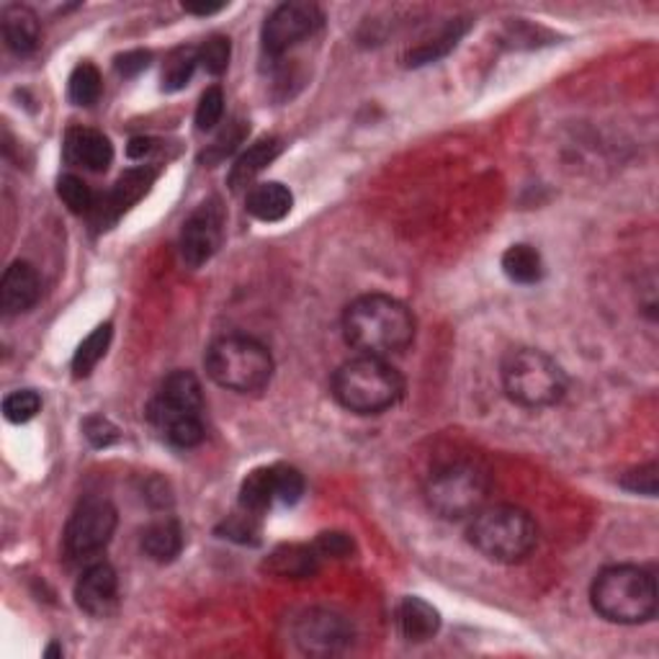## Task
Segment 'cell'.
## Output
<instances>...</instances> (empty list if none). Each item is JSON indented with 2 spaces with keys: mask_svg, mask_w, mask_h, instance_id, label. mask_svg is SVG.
Listing matches in <instances>:
<instances>
[{
  "mask_svg": "<svg viewBox=\"0 0 659 659\" xmlns=\"http://www.w3.org/2000/svg\"><path fill=\"white\" fill-rule=\"evenodd\" d=\"M343 335L358 356L389 358L415 341V317L407 304L387 294H364L343 312Z\"/></svg>",
  "mask_w": 659,
  "mask_h": 659,
  "instance_id": "cell-1",
  "label": "cell"
},
{
  "mask_svg": "<svg viewBox=\"0 0 659 659\" xmlns=\"http://www.w3.org/2000/svg\"><path fill=\"white\" fill-rule=\"evenodd\" d=\"M590 600L595 614L610 624H647L657 614V579L647 567L614 564L593 579Z\"/></svg>",
  "mask_w": 659,
  "mask_h": 659,
  "instance_id": "cell-2",
  "label": "cell"
},
{
  "mask_svg": "<svg viewBox=\"0 0 659 659\" xmlns=\"http://www.w3.org/2000/svg\"><path fill=\"white\" fill-rule=\"evenodd\" d=\"M405 395V379L387 358L356 356L333 374V397L353 415H381Z\"/></svg>",
  "mask_w": 659,
  "mask_h": 659,
  "instance_id": "cell-3",
  "label": "cell"
},
{
  "mask_svg": "<svg viewBox=\"0 0 659 659\" xmlns=\"http://www.w3.org/2000/svg\"><path fill=\"white\" fill-rule=\"evenodd\" d=\"M469 544L498 564L529 559L538 544V525L525 510L515 505H490L472 515Z\"/></svg>",
  "mask_w": 659,
  "mask_h": 659,
  "instance_id": "cell-4",
  "label": "cell"
},
{
  "mask_svg": "<svg viewBox=\"0 0 659 659\" xmlns=\"http://www.w3.org/2000/svg\"><path fill=\"white\" fill-rule=\"evenodd\" d=\"M209 379L222 389L238 395H255L269 387L273 376V358L263 343L248 335H222L203 356Z\"/></svg>",
  "mask_w": 659,
  "mask_h": 659,
  "instance_id": "cell-5",
  "label": "cell"
},
{
  "mask_svg": "<svg viewBox=\"0 0 659 659\" xmlns=\"http://www.w3.org/2000/svg\"><path fill=\"white\" fill-rule=\"evenodd\" d=\"M502 387L515 405L541 410L562 402L567 395V374L548 353L538 348H513L502 358Z\"/></svg>",
  "mask_w": 659,
  "mask_h": 659,
  "instance_id": "cell-6",
  "label": "cell"
},
{
  "mask_svg": "<svg viewBox=\"0 0 659 659\" xmlns=\"http://www.w3.org/2000/svg\"><path fill=\"white\" fill-rule=\"evenodd\" d=\"M490 494V477L474 461L459 459L438 467L426 482V502L443 521H464L480 513Z\"/></svg>",
  "mask_w": 659,
  "mask_h": 659,
  "instance_id": "cell-7",
  "label": "cell"
},
{
  "mask_svg": "<svg viewBox=\"0 0 659 659\" xmlns=\"http://www.w3.org/2000/svg\"><path fill=\"white\" fill-rule=\"evenodd\" d=\"M116 531V508L104 498H85L65 525V552L73 559H91L104 552Z\"/></svg>",
  "mask_w": 659,
  "mask_h": 659,
  "instance_id": "cell-8",
  "label": "cell"
},
{
  "mask_svg": "<svg viewBox=\"0 0 659 659\" xmlns=\"http://www.w3.org/2000/svg\"><path fill=\"white\" fill-rule=\"evenodd\" d=\"M323 21L325 15L320 11V6L307 3V0L281 3L263 23V52L271 54V57H281L292 46L317 34L323 29Z\"/></svg>",
  "mask_w": 659,
  "mask_h": 659,
  "instance_id": "cell-9",
  "label": "cell"
},
{
  "mask_svg": "<svg viewBox=\"0 0 659 659\" xmlns=\"http://www.w3.org/2000/svg\"><path fill=\"white\" fill-rule=\"evenodd\" d=\"M224 207L222 201L207 199L191 211V217L184 222L180 230V258L188 269H201L211 261L224 240Z\"/></svg>",
  "mask_w": 659,
  "mask_h": 659,
  "instance_id": "cell-10",
  "label": "cell"
},
{
  "mask_svg": "<svg viewBox=\"0 0 659 659\" xmlns=\"http://www.w3.org/2000/svg\"><path fill=\"white\" fill-rule=\"evenodd\" d=\"M201 384L191 372H172L170 376H165L155 397L150 399V407H147V418L160 433L178 420L201 418Z\"/></svg>",
  "mask_w": 659,
  "mask_h": 659,
  "instance_id": "cell-11",
  "label": "cell"
},
{
  "mask_svg": "<svg viewBox=\"0 0 659 659\" xmlns=\"http://www.w3.org/2000/svg\"><path fill=\"white\" fill-rule=\"evenodd\" d=\"M294 639L307 655H337L353 641V626L345 616L327 608H312L300 616L294 626Z\"/></svg>",
  "mask_w": 659,
  "mask_h": 659,
  "instance_id": "cell-12",
  "label": "cell"
},
{
  "mask_svg": "<svg viewBox=\"0 0 659 659\" xmlns=\"http://www.w3.org/2000/svg\"><path fill=\"white\" fill-rule=\"evenodd\" d=\"M116 595H119V577L106 562L91 564L75 585L77 608L88 616H106L116 606Z\"/></svg>",
  "mask_w": 659,
  "mask_h": 659,
  "instance_id": "cell-13",
  "label": "cell"
},
{
  "mask_svg": "<svg viewBox=\"0 0 659 659\" xmlns=\"http://www.w3.org/2000/svg\"><path fill=\"white\" fill-rule=\"evenodd\" d=\"M155 172L153 168H137L124 172V176L116 180V186L106 193V199L101 201V207L96 209V224L101 230H108L116 219L135 207V203L143 199V196L150 191V186L155 184Z\"/></svg>",
  "mask_w": 659,
  "mask_h": 659,
  "instance_id": "cell-14",
  "label": "cell"
},
{
  "mask_svg": "<svg viewBox=\"0 0 659 659\" xmlns=\"http://www.w3.org/2000/svg\"><path fill=\"white\" fill-rule=\"evenodd\" d=\"M42 296V281L31 263L15 261L6 269L3 281H0V307L8 317L29 312Z\"/></svg>",
  "mask_w": 659,
  "mask_h": 659,
  "instance_id": "cell-15",
  "label": "cell"
},
{
  "mask_svg": "<svg viewBox=\"0 0 659 659\" xmlns=\"http://www.w3.org/2000/svg\"><path fill=\"white\" fill-rule=\"evenodd\" d=\"M65 158L67 163L81 165L85 170L101 172L112 165L114 147L101 132L75 127L65 135Z\"/></svg>",
  "mask_w": 659,
  "mask_h": 659,
  "instance_id": "cell-16",
  "label": "cell"
},
{
  "mask_svg": "<svg viewBox=\"0 0 659 659\" xmlns=\"http://www.w3.org/2000/svg\"><path fill=\"white\" fill-rule=\"evenodd\" d=\"M0 27H3L6 46L19 57H27V54L34 52L39 39H42V23H39V15L29 6H8Z\"/></svg>",
  "mask_w": 659,
  "mask_h": 659,
  "instance_id": "cell-17",
  "label": "cell"
},
{
  "mask_svg": "<svg viewBox=\"0 0 659 659\" xmlns=\"http://www.w3.org/2000/svg\"><path fill=\"white\" fill-rule=\"evenodd\" d=\"M281 150H284V143H281L279 137H263L258 139L255 145H250L248 150L234 160L230 176H227V184H230L232 191H240V188H248L253 184V180L279 158Z\"/></svg>",
  "mask_w": 659,
  "mask_h": 659,
  "instance_id": "cell-18",
  "label": "cell"
},
{
  "mask_svg": "<svg viewBox=\"0 0 659 659\" xmlns=\"http://www.w3.org/2000/svg\"><path fill=\"white\" fill-rule=\"evenodd\" d=\"M397 626L402 631V637L412 645H422L430 641L441 629V616L438 610L422 598H402L397 606Z\"/></svg>",
  "mask_w": 659,
  "mask_h": 659,
  "instance_id": "cell-19",
  "label": "cell"
},
{
  "mask_svg": "<svg viewBox=\"0 0 659 659\" xmlns=\"http://www.w3.org/2000/svg\"><path fill=\"white\" fill-rule=\"evenodd\" d=\"M294 207V196L284 184L269 180V184H258L245 196V209L250 217L261 219V222H281Z\"/></svg>",
  "mask_w": 659,
  "mask_h": 659,
  "instance_id": "cell-20",
  "label": "cell"
},
{
  "mask_svg": "<svg viewBox=\"0 0 659 659\" xmlns=\"http://www.w3.org/2000/svg\"><path fill=\"white\" fill-rule=\"evenodd\" d=\"M143 552L153 562L168 564L184 552V529L176 517H160L143 531Z\"/></svg>",
  "mask_w": 659,
  "mask_h": 659,
  "instance_id": "cell-21",
  "label": "cell"
},
{
  "mask_svg": "<svg viewBox=\"0 0 659 659\" xmlns=\"http://www.w3.org/2000/svg\"><path fill=\"white\" fill-rule=\"evenodd\" d=\"M320 564V554L315 552V546H281L269 556L265 562V569L276 577H286V579H304L312 577L317 572Z\"/></svg>",
  "mask_w": 659,
  "mask_h": 659,
  "instance_id": "cell-22",
  "label": "cell"
},
{
  "mask_svg": "<svg viewBox=\"0 0 659 659\" xmlns=\"http://www.w3.org/2000/svg\"><path fill=\"white\" fill-rule=\"evenodd\" d=\"M502 271H505V276L513 284L533 286L544 279V258H541L533 245L517 242V245H510L505 255H502Z\"/></svg>",
  "mask_w": 659,
  "mask_h": 659,
  "instance_id": "cell-23",
  "label": "cell"
},
{
  "mask_svg": "<svg viewBox=\"0 0 659 659\" xmlns=\"http://www.w3.org/2000/svg\"><path fill=\"white\" fill-rule=\"evenodd\" d=\"M276 502V482H273V467H261L250 472L240 484V510H248L261 517L269 513Z\"/></svg>",
  "mask_w": 659,
  "mask_h": 659,
  "instance_id": "cell-24",
  "label": "cell"
},
{
  "mask_svg": "<svg viewBox=\"0 0 659 659\" xmlns=\"http://www.w3.org/2000/svg\"><path fill=\"white\" fill-rule=\"evenodd\" d=\"M464 31H467V23H459V21L449 23V27H446L436 39H428V42H422L415 46V50L407 52L405 65L420 67V65H430V62L446 57V54H449L453 46L459 44V39L464 36Z\"/></svg>",
  "mask_w": 659,
  "mask_h": 659,
  "instance_id": "cell-25",
  "label": "cell"
},
{
  "mask_svg": "<svg viewBox=\"0 0 659 659\" xmlns=\"http://www.w3.org/2000/svg\"><path fill=\"white\" fill-rule=\"evenodd\" d=\"M199 67V50L196 46H178L165 57L163 65V91L176 93L191 83V77Z\"/></svg>",
  "mask_w": 659,
  "mask_h": 659,
  "instance_id": "cell-26",
  "label": "cell"
},
{
  "mask_svg": "<svg viewBox=\"0 0 659 659\" xmlns=\"http://www.w3.org/2000/svg\"><path fill=\"white\" fill-rule=\"evenodd\" d=\"M108 345H112V325H98L81 345H77L73 356L75 379H85V376L93 374V368L104 360Z\"/></svg>",
  "mask_w": 659,
  "mask_h": 659,
  "instance_id": "cell-27",
  "label": "cell"
},
{
  "mask_svg": "<svg viewBox=\"0 0 659 659\" xmlns=\"http://www.w3.org/2000/svg\"><path fill=\"white\" fill-rule=\"evenodd\" d=\"M67 93H70V101H73L75 106L96 104V101L101 98V93H104V81H101L98 67L91 65V62H81V65L73 70V75H70Z\"/></svg>",
  "mask_w": 659,
  "mask_h": 659,
  "instance_id": "cell-28",
  "label": "cell"
},
{
  "mask_svg": "<svg viewBox=\"0 0 659 659\" xmlns=\"http://www.w3.org/2000/svg\"><path fill=\"white\" fill-rule=\"evenodd\" d=\"M245 137H248V122L234 119L232 124H227V129L219 132V135L215 137V143L207 145V150L201 153V163H207V165L224 163L242 143H245Z\"/></svg>",
  "mask_w": 659,
  "mask_h": 659,
  "instance_id": "cell-29",
  "label": "cell"
},
{
  "mask_svg": "<svg viewBox=\"0 0 659 659\" xmlns=\"http://www.w3.org/2000/svg\"><path fill=\"white\" fill-rule=\"evenodd\" d=\"M57 196L73 215H88L93 209V191L83 178L73 176V172L57 180Z\"/></svg>",
  "mask_w": 659,
  "mask_h": 659,
  "instance_id": "cell-30",
  "label": "cell"
},
{
  "mask_svg": "<svg viewBox=\"0 0 659 659\" xmlns=\"http://www.w3.org/2000/svg\"><path fill=\"white\" fill-rule=\"evenodd\" d=\"M39 410H42V397L34 389H15L3 399L6 420L15 422V426L34 420Z\"/></svg>",
  "mask_w": 659,
  "mask_h": 659,
  "instance_id": "cell-31",
  "label": "cell"
},
{
  "mask_svg": "<svg viewBox=\"0 0 659 659\" xmlns=\"http://www.w3.org/2000/svg\"><path fill=\"white\" fill-rule=\"evenodd\" d=\"M230 57H232V44L230 39L222 34L209 36L207 42L199 46V65L215 77L222 75L224 70L230 67Z\"/></svg>",
  "mask_w": 659,
  "mask_h": 659,
  "instance_id": "cell-32",
  "label": "cell"
},
{
  "mask_svg": "<svg viewBox=\"0 0 659 659\" xmlns=\"http://www.w3.org/2000/svg\"><path fill=\"white\" fill-rule=\"evenodd\" d=\"M219 533H222V538L238 541V544L255 546L258 541H261V525H258V515L248 513V510L227 517V521L222 523V529H219Z\"/></svg>",
  "mask_w": 659,
  "mask_h": 659,
  "instance_id": "cell-33",
  "label": "cell"
},
{
  "mask_svg": "<svg viewBox=\"0 0 659 659\" xmlns=\"http://www.w3.org/2000/svg\"><path fill=\"white\" fill-rule=\"evenodd\" d=\"M224 114V93L219 85H211L201 93L199 106H196V129L199 132H209L215 129L219 122H222Z\"/></svg>",
  "mask_w": 659,
  "mask_h": 659,
  "instance_id": "cell-34",
  "label": "cell"
},
{
  "mask_svg": "<svg viewBox=\"0 0 659 659\" xmlns=\"http://www.w3.org/2000/svg\"><path fill=\"white\" fill-rule=\"evenodd\" d=\"M273 482H276V502L284 505H296L304 494V477L300 469L276 464L273 467Z\"/></svg>",
  "mask_w": 659,
  "mask_h": 659,
  "instance_id": "cell-35",
  "label": "cell"
},
{
  "mask_svg": "<svg viewBox=\"0 0 659 659\" xmlns=\"http://www.w3.org/2000/svg\"><path fill=\"white\" fill-rule=\"evenodd\" d=\"M83 433L96 449H108V446L119 441V428H116L112 420H106L104 415H91V418H85Z\"/></svg>",
  "mask_w": 659,
  "mask_h": 659,
  "instance_id": "cell-36",
  "label": "cell"
},
{
  "mask_svg": "<svg viewBox=\"0 0 659 659\" xmlns=\"http://www.w3.org/2000/svg\"><path fill=\"white\" fill-rule=\"evenodd\" d=\"M621 484L626 490L649 494V498H652V494H657V464L655 461H649L645 467L631 469V472L621 480Z\"/></svg>",
  "mask_w": 659,
  "mask_h": 659,
  "instance_id": "cell-37",
  "label": "cell"
},
{
  "mask_svg": "<svg viewBox=\"0 0 659 659\" xmlns=\"http://www.w3.org/2000/svg\"><path fill=\"white\" fill-rule=\"evenodd\" d=\"M315 552L320 556H333V559H345L353 552V541L345 533H323L315 541Z\"/></svg>",
  "mask_w": 659,
  "mask_h": 659,
  "instance_id": "cell-38",
  "label": "cell"
},
{
  "mask_svg": "<svg viewBox=\"0 0 659 659\" xmlns=\"http://www.w3.org/2000/svg\"><path fill=\"white\" fill-rule=\"evenodd\" d=\"M153 62V54L147 50H132V52H124L116 57V73L124 75V77H135L139 73H145L147 67H150Z\"/></svg>",
  "mask_w": 659,
  "mask_h": 659,
  "instance_id": "cell-39",
  "label": "cell"
},
{
  "mask_svg": "<svg viewBox=\"0 0 659 659\" xmlns=\"http://www.w3.org/2000/svg\"><path fill=\"white\" fill-rule=\"evenodd\" d=\"M153 150V139H147V137H135L129 143V147H127V155L132 160H139V158H145L147 153Z\"/></svg>",
  "mask_w": 659,
  "mask_h": 659,
  "instance_id": "cell-40",
  "label": "cell"
},
{
  "mask_svg": "<svg viewBox=\"0 0 659 659\" xmlns=\"http://www.w3.org/2000/svg\"><path fill=\"white\" fill-rule=\"evenodd\" d=\"M184 8L188 13H196V15H211V13H219L224 8V3H201V6H196V3H184Z\"/></svg>",
  "mask_w": 659,
  "mask_h": 659,
  "instance_id": "cell-41",
  "label": "cell"
}]
</instances>
